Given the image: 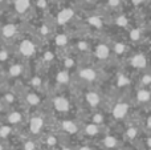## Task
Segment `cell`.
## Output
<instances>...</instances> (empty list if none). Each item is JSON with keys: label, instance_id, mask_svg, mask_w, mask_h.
<instances>
[{"label": "cell", "instance_id": "1", "mask_svg": "<svg viewBox=\"0 0 151 150\" xmlns=\"http://www.w3.org/2000/svg\"><path fill=\"white\" fill-rule=\"evenodd\" d=\"M129 112V105L127 104H117V105L114 106V109H113V117L117 120H122L123 117H126V114H127Z\"/></svg>", "mask_w": 151, "mask_h": 150}, {"label": "cell", "instance_id": "2", "mask_svg": "<svg viewBox=\"0 0 151 150\" xmlns=\"http://www.w3.org/2000/svg\"><path fill=\"white\" fill-rule=\"evenodd\" d=\"M35 50H36V48H35L33 43L29 41V40H24V41L20 44V52L23 53L24 56H27V57L33 55Z\"/></svg>", "mask_w": 151, "mask_h": 150}, {"label": "cell", "instance_id": "3", "mask_svg": "<svg viewBox=\"0 0 151 150\" xmlns=\"http://www.w3.org/2000/svg\"><path fill=\"white\" fill-rule=\"evenodd\" d=\"M131 65L134 68H145L147 65V58L145 55L142 53H138V55H134L133 58H131Z\"/></svg>", "mask_w": 151, "mask_h": 150}, {"label": "cell", "instance_id": "4", "mask_svg": "<svg viewBox=\"0 0 151 150\" xmlns=\"http://www.w3.org/2000/svg\"><path fill=\"white\" fill-rule=\"evenodd\" d=\"M53 104H55V108L58 112H66L69 109V101L65 97H56Z\"/></svg>", "mask_w": 151, "mask_h": 150}, {"label": "cell", "instance_id": "5", "mask_svg": "<svg viewBox=\"0 0 151 150\" xmlns=\"http://www.w3.org/2000/svg\"><path fill=\"white\" fill-rule=\"evenodd\" d=\"M72 16H73V11H72L70 8H68V9H63L60 13H58V16H57L58 24H65L66 21L70 20Z\"/></svg>", "mask_w": 151, "mask_h": 150}, {"label": "cell", "instance_id": "6", "mask_svg": "<svg viewBox=\"0 0 151 150\" xmlns=\"http://www.w3.org/2000/svg\"><path fill=\"white\" fill-rule=\"evenodd\" d=\"M29 126H31V130L33 133H39L40 130L42 129V126H44V121H42V118H40V117H33V118L31 120Z\"/></svg>", "mask_w": 151, "mask_h": 150}, {"label": "cell", "instance_id": "7", "mask_svg": "<svg viewBox=\"0 0 151 150\" xmlns=\"http://www.w3.org/2000/svg\"><path fill=\"white\" fill-rule=\"evenodd\" d=\"M110 50H109V47H107L106 44H99L98 47L96 48V56L98 58H101V60H104V58H106L107 56H109Z\"/></svg>", "mask_w": 151, "mask_h": 150}, {"label": "cell", "instance_id": "8", "mask_svg": "<svg viewBox=\"0 0 151 150\" xmlns=\"http://www.w3.org/2000/svg\"><path fill=\"white\" fill-rule=\"evenodd\" d=\"M80 76L82 77L83 80H88V81H93V80L97 79V73L94 69L91 68H85L80 72Z\"/></svg>", "mask_w": 151, "mask_h": 150}, {"label": "cell", "instance_id": "9", "mask_svg": "<svg viewBox=\"0 0 151 150\" xmlns=\"http://www.w3.org/2000/svg\"><path fill=\"white\" fill-rule=\"evenodd\" d=\"M85 98H86V102H88L90 106H97V105L99 104V96L97 94L96 92H89V93H86Z\"/></svg>", "mask_w": 151, "mask_h": 150}, {"label": "cell", "instance_id": "10", "mask_svg": "<svg viewBox=\"0 0 151 150\" xmlns=\"http://www.w3.org/2000/svg\"><path fill=\"white\" fill-rule=\"evenodd\" d=\"M29 7V0H16L15 1V9L19 13H24Z\"/></svg>", "mask_w": 151, "mask_h": 150}, {"label": "cell", "instance_id": "11", "mask_svg": "<svg viewBox=\"0 0 151 150\" xmlns=\"http://www.w3.org/2000/svg\"><path fill=\"white\" fill-rule=\"evenodd\" d=\"M1 33L4 37H12L13 35L16 33V27L13 24H7V25L3 27Z\"/></svg>", "mask_w": 151, "mask_h": 150}, {"label": "cell", "instance_id": "12", "mask_svg": "<svg viewBox=\"0 0 151 150\" xmlns=\"http://www.w3.org/2000/svg\"><path fill=\"white\" fill-rule=\"evenodd\" d=\"M23 66L20 65V64H15V65H12L9 68V74L11 76H13V77H17V76H20L21 73H23Z\"/></svg>", "mask_w": 151, "mask_h": 150}, {"label": "cell", "instance_id": "13", "mask_svg": "<svg viewBox=\"0 0 151 150\" xmlns=\"http://www.w3.org/2000/svg\"><path fill=\"white\" fill-rule=\"evenodd\" d=\"M104 144H105V146L109 149H114L118 146V141H117V138H114V137H106Z\"/></svg>", "mask_w": 151, "mask_h": 150}, {"label": "cell", "instance_id": "14", "mask_svg": "<svg viewBox=\"0 0 151 150\" xmlns=\"http://www.w3.org/2000/svg\"><path fill=\"white\" fill-rule=\"evenodd\" d=\"M138 100L141 101V102H146V101L150 100V92L146 89H141L138 92Z\"/></svg>", "mask_w": 151, "mask_h": 150}, {"label": "cell", "instance_id": "15", "mask_svg": "<svg viewBox=\"0 0 151 150\" xmlns=\"http://www.w3.org/2000/svg\"><path fill=\"white\" fill-rule=\"evenodd\" d=\"M63 128L68 133H76L77 132V126H76V124L74 122H72V121H65L63 124Z\"/></svg>", "mask_w": 151, "mask_h": 150}, {"label": "cell", "instance_id": "16", "mask_svg": "<svg viewBox=\"0 0 151 150\" xmlns=\"http://www.w3.org/2000/svg\"><path fill=\"white\" fill-rule=\"evenodd\" d=\"M98 132H99V128L97 125H88L85 128V133L88 136H96V134H98Z\"/></svg>", "mask_w": 151, "mask_h": 150}, {"label": "cell", "instance_id": "17", "mask_svg": "<svg viewBox=\"0 0 151 150\" xmlns=\"http://www.w3.org/2000/svg\"><path fill=\"white\" fill-rule=\"evenodd\" d=\"M56 79H57V82H60V84H66L69 81V74L68 72H60Z\"/></svg>", "mask_w": 151, "mask_h": 150}, {"label": "cell", "instance_id": "18", "mask_svg": "<svg viewBox=\"0 0 151 150\" xmlns=\"http://www.w3.org/2000/svg\"><path fill=\"white\" fill-rule=\"evenodd\" d=\"M21 118H23V116H21L19 112H15V113H12L9 116V122H12V124H17V122H20L21 121Z\"/></svg>", "mask_w": 151, "mask_h": 150}, {"label": "cell", "instance_id": "19", "mask_svg": "<svg viewBox=\"0 0 151 150\" xmlns=\"http://www.w3.org/2000/svg\"><path fill=\"white\" fill-rule=\"evenodd\" d=\"M66 43H68V37H66V35H58V36L56 37V44H57L58 47L66 45Z\"/></svg>", "mask_w": 151, "mask_h": 150}, {"label": "cell", "instance_id": "20", "mask_svg": "<svg viewBox=\"0 0 151 150\" xmlns=\"http://www.w3.org/2000/svg\"><path fill=\"white\" fill-rule=\"evenodd\" d=\"M27 100H28V102L31 104V105H36V104H39V101H40L36 94H28Z\"/></svg>", "mask_w": 151, "mask_h": 150}, {"label": "cell", "instance_id": "21", "mask_svg": "<svg viewBox=\"0 0 151 150\" xmlns=\"http://www.w3.org/2000/svg\"><path fill=\"white\" fill-rule=\"evenodd\" d=\"M88 21L91 24V25H94V27H101L102 25L101 19H98V17H89Z\"/></svg>", "mask_w": 151, "mask_h": 150}, {"label": "cell", "instance_id": "22", "mask_svg": "<svg viewBox=\"0 0 151 150\" xmlns=\"http://www.w3.org/2000/svg\"><path fill=\"white\" fill-rule=\"evenodd\" d=\"M130 39L134 40V41H137V40L141 39V32L138 31V29H134V31H131L130 33Z\"/></svg>", "mask_w": 151, "mask_h": 150}, {"label": "cell", "instance_id": "23", "mask_svg": "<svg viewBox=\"0 0 151 150\" xmlns=\"http://www.w3.org/2000/svg\"><path fill=\"white\" fill-rule=\"evenodd\" d=\"M137 134H138V130H137L135 128H130V129L127 130V137L130 138V140L135 138V137H137Z\"/></svg>", "mask_w": 151, "mask_h": 150}, {"label": "cell", "instance_id": "24", "mask_svg": "<svg viewBox=\"0 0 151 150\" xmlns=\"http://www.w3.org/2000/svg\"><path fill=\"white\" fill-rule=\"evenodd\" d=\"M126 84H129V80L126 79L123 74H119V77H118V85L123 87V85H126Z\"/></svg>", "mask_w": 151, "mask_h": 150}, {"label": "cell", "instance_id": "25", "mask_svg": "<svg viewBox=\"0 0 151 150\" xmlns=\"http://www.w3.org/2000/svg\"><path fill=\"white\" fill-rule=\"evenodd\" d=\"M36 149V145H35V142H32V141H27L25 144H24V150H35Z\"/></svg>", "mask_w": 151, "mask_h": 150}, {"label": "cell", "instance_id": "26", "mask_svg": "<svg viewBox=\"0 0 151 150\" xmlns=\"http://www.w3.org/2000/svg\"><path fill=\"white\" fill-rule=\"evenodd\" d=\"M150 81H151V76L150 74H143V77H142V85L143 87H147V85L150 84Z\"/></svg>", "mask_w": 151, "mask_h": 150}, {"label": "cell", "instance_id": "27", "mask_svg": "<svg viewBox=\"0 0 151 150\" xmlns=\"http://www.w3.org/2000/svg\"><path fill=\"white\" fill-rule=\"evenodd\" d=\"M11 133V129L8 126H4V128H1V129H0V137H7L8 134H9Z\"/></svg>", "mask_w": 151, "mask_h": 150}, {"label": "cell", "instance_id": "28", "mask_svg": "<svg viewBox=\"0 0 151 150\" xmlns=\"http://www.w3.org/2000/svg\"><path fill=\"white\" fill-rule=\"evenodd\" d=\"M117 24H118V25L125 27L126 24H127V19H126L125 16H121V17H118V19H117Z\"/></svg>", "mask_w": 151, "mask_h": 150}, {"label": "cell", "instance_id": "29", "mask_svg": "<svg viewBox=\"0 0 151 150\" xmlns=\"http://www.w3.org/2000/svg\"><path fill=\"white\" fill-rule=\"evenodd\" d=\"M125 49H126V47L123 44H115V52L117 53H119L121 55V53L125 52Z\"/></svg>", "mask_w": 151, "mask_h": 150}, {"label": "cell", "instance_id": "30", "mask_svg": "<svg viewBox=\"0 0 151 150\" xmlns=\"http://www.w3.org/2000/svg\"><path fill=\"white\" fill-rule=\"evenodd\" d=\"M109 5L117 7V5H119V0H109Z\"/></svg>", "mask_w": 151, "mask_h": 150}, {"label": "cell", "instance_id": "31", "mask_svg": "<svg viewBox=\"0 0 151 150\" xmlns=\"http://www.w3.org/2000/svg\"><path fill=\"white\" fill-rule=\"evenodd\" d=\"M48 144H49V145H55L56 144V140L53 137H49V140H48Z\"/></svg>", "mask_w": 151, "mask_h": 150}, {"label": "cell", "instance_id": "32", "mask_svg": "<svg viewBox=\"0 0 151 150\" xmlns=\"http://www.w3.org/2000/svg\"><path fill=\"white\" fill-rule=\"evenodd\" d=\"M78 47H80L81 49H86V48H88V45H86L85 43H80V44H78Z\"/></svg>", "mask_w": 151, "mask_h": 150}, {"label": "cell", "instance_id": "33", "mask_svg": "<svg viewBox=\"0 0 151 150\" xmlns=\"http://www.w3.org/2000/svg\"><path fill=\"white\" fill-rule=\"evenodd\" d=\"M32 82H33V85H40V82H41V81H40V80L36 77V79L32 80Z\"/></svg>", "mask_w": 151, "mask_h": 150}, {"label": "cell", "instance_id": "34", "mask_svg": "<svg viewBox=\"0 0 151 150\" xmlns=\"http://www.w3.org/2000/svg\"><path fill=\"white\" fill-rule=\"evenodd\" d=\"M94 121H96V122H101L102 121V117L101 116H96V117H94Z\"/></svg>", "mask_w": 151, "mask_h": 150}, {"label": "cell", "instance_id": "35", "mask_svg": "<svg viewBox=\"0 0 151 150\" xmlns=\"http://www.w3.org/2000/svg\"><path fill=\"white\" fill-rule=\"evenodd\" d=\"M142 1H143V0H133L134 4H139V3H142Z\"/></svg>", "mask_w": 151, "mask_h": 150}, {"label": "cell", "instance_id": "36", "mask_svg": "<svg viewBox=\"0 0 151 150\" xmlns=\"http://www.w3.org/2000/svg\"><path fill=\"white\" fill-rule=\"evenodd\" d=\"M80 150H91L90 148H88V146H83V148H81Z\"/></svg>", "mask_w": 151, "mask_h": 150}, {"label": "cell", "instance_id": "37", "mask_svg": "<svg viewBox=\"0 0 151 150\" xmlns=\"http://www.w3.org/2000/svg\"><path fill=\"white\" fill-rule=\"evenodd\" d=\"M0 150H4V148H3V145L0 144Z\"/></svg>", "mask_w": 151, "mask_h": 150}, {"label": "cell", "instance_id": "38", "mask_svg": "<svg viewBox=\"0 0 151 150\" xmlns=\"http://www.w3.org/2000/svg\"><path fill=\"white\" fill-rule=\"evenodd\" d=\"M86 1H91V0H86Z\"/></svg>", "mask_w": 151, "mask_h": 150}, {"label": "cell", "instance_id": "39", "mask_svg": "<svg viewBox=\"0 0 151 150\" xmlns=\"http://www.w3.org/2000/svg\"><path fill=\"white\" fill-rule=\"evenodd\" d=\"M63 150H69V149H63Z\"/></svg>", "mask_w": 151, "mask_h": 150}, {"label": "cell", "instance_id": "40", "mask_svg": "<svg viewBox=\"0 0 151 150\" xmlns=\"http://www.w3.org/2000/svg\"><path fill=\"white\" fill-rule=\"evenodd\" d=\"M0 1H3V0H0Z\"/></svg>", "mask_w": 151, "mask_h": 150}]
</instances>
